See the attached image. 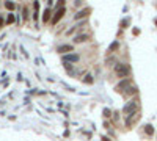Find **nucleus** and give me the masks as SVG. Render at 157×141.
I'll return each instance as SVG.
<instances>
[{
	"mask_svg": "<svg viewBox=\"0 0 157 141\" xmlns=\"http://www.w3.org/2000/svg\"><path fill=\"white\" fill-rule=\"evenodd\" d=\"M115 74H116V77H119V78L129 77V74H130L129 64H126V63H118V64L115 66Z\"/></svg>",
	"mask_w": 157,
	"mask_h": 141,
	"instance_id": "f257e3e1",
	"label": "nucleus"
},
{
	"mask_svg": "<svg viewBox=\"0 0 157 141\" xmlns=\"http://www.w3.org/2000/svg\"><path fill=\"white\" fill-rule=\"evenodd\" d=\"M137 108H138V102L137 100H129L124 105L123 111H124V114H132V113H135V111H137Z\"/></svg>",
	"mask_w": 157,
	"mask_h": 141,
	"instance_id": "f03ea898",
	"label": "nucleus"
},
{
	"mask_svg": "<svg viewBox=\"0 0 157 141\" xmlns=\"http://www.w3.org/2000/svg\"><path fill=\"white\" fill-rule=\"evenodd\" d=\"M129 86H130V78L124 77V78L121 80V82H119L118 85L115 86V90L118 91V92H123V91H126V90H127V88H129Z\"/></svg>",
	"mask_w": 157,
	"mask_h": 141,
	"instance_id": "7ed1b4c3",
	"label": "nucleus"
},
{
	"mask_svg": "<svg viewBox=\"0 0 157 141\" xmlns=\"http://www.w3.org/2000/svg\"><path fill=\"white\" fill-rule=\"evenodd\" d=\"M65 13H66V10H65V6L63 8H58L57 11H55V14H54V17H52V25H55V24L61 19L63 16H65Z\"/></svg>",
	"mask_w": 157,
	"mask_h": 141,
	"instance_id": "20e7f679",
	"label": "nucleus"
},
{
	"mask_svg": "<svg viewBox=\"0 0 157 141\" xmlns=\"http://www.w3.org/2000/svg\"><path fill=\"white\" fill-rule=\"evenodd\" d=\"M61 60H63V63H77L80 60V56L75 54H68V55H63Z\"/></svg>",
	"mask_w": 157,
	"mask_h": 141,
	"instance_id": "39448f33",
	"label": "nucleus"
},
{
	"mask_svg": "<svg viewBox=\"0 0 157 141\" xmlns=\"http://www.w3.org/2000/svg\"><path fill=\"white\" fill-rule=\"evenodd\" d=\"M74 47L71 44H63V46H58L57 47V52L58 54H68V52H72Z\"/></svg>",
	"mask_w": 157,
	"mask_h": 141,
	"instance_id": "423d86ee",
	"label": "nucleus"
},
{
	"mask_svg": "<svg viewBox=\"0 0 157 141\" xmlns=\"http://www.w3.org/2000/svg\"><path fill=\"white\" fill-rule=\"evenodd\" d=\"M90 13H91V10H90V8H85V10L79 11V13L75 14V19H82V17H86V16H90Z\"/></svg>",
	"mask_w": 157,
	"mask_h": 141,
	"instance_id": "0eeeda50",
	"label": "nucleus"
},
{
	"mask_svg": "<svg viewBox=\"0 0 157 141\" xmlns=\"http://www.w3.org/2000/svg\"><path fill=\"white\" fill-rule=\"evenodd\" d=\"M88 34H79V36H75V39H74V42L75 44H80V42H85V41H88Z\"/></svg>",
	"mask_w": 157,
	"mask_h": 141,
	"instance_id": "6e6552de",
	"label": "nucleus"
},
{
	"mask_svg": "<svg viewBox=\"0 0 157 141\" xmlns=\"http://www.w3.org/2000/svg\"><path fill=\"white\" fill-rule=\"evenodd\" d=\"M116 49H119V42H118V41H115V42L110 44V47H108V50H107V52H108V54H113Z\"/></svg>",
	"mask_w": 157,
	"mask_h": 141,
	"instance_id": "1a4fd4ad",
	"label": "nucleus"
},
{
	"mask_svg": "<svg viewBox=\"0 0 157 141\" xmlns=\"http://www.w3.org/2000/svg\"><path fill=\"white\" fill-rule=\"evenodd\" d=\"M50 19V10H44V14H43V22H47Z\"/></svg>",
	"mask_w": 157,
	"mask_h": 141,
	"instance_id": "9d476101",
	"label": "nucleus"
},
{
	"mask_svg": "<svg viewBox=\"0 0 157 141\" xmlns=\"http://www.w3.org/2000/svg\"><path fill=\"white\" fill-rule=\"evenodd\" d=\"M5 8L10 10V11H13V10L16 8V5H14L13 2H8V0H7V2H5Z\"/></svg>",
	"mask_w": 157,
	"mask_h": 141,
	"instance_id": "9b49d317",
	"label": "nucleus"
},
{
	"mask_svg": "<svg viewBox=\"0 0 157 141\" xmlns=\"http://www.w3.org/2000/svg\"><path fill=\"white\" fill-rule=\"evenodd\" d=\"M33 8H35V14H33V19H38V10H39V3L35 2L33 3Z\"/></svg>",
	"mask_w": 157,
	"mask_h": 141,
	"instance_id": "f8f14e48",
	"label": "nucleus"
},
{
	"mask_svg": "<svg viewBox=\"0 0 157 141\" xmlns=\"http://www.w3.org/2000/svg\"><path fill=\"white\" fill-rule=\"evenodd\" d=\"M144 132H146L148 135H152V133H154V128H152V126H151V124L144 126Z\"/></svg>",
	"mask_w": 157,
	"mask_h": 141,
	"instance_id": "ddd939ff",
	"label": "nucleus"
},
{
	"mask_svg": "<svg viewBox=\"0 0 157 141\" xmlns=\"http://www.w3.org/2000/svg\"><path fill=\"white\" fill-rule=\"evenodd\" d=\"M126 92H127V94H135V92H137V88H135V86H129Z\"/></svg>",
	"mask_w": 157,
	"mask_h": 141,
	"instance_id": "4468645a",
	"label": "nucleus"
},
{
	"mask_svg": "<svg viewBox=\"0 0 157 141\" xmlns=\"http://www.w3.org/2000/svg\"><path fill=\"white\" fill-rule=\"evenodd\" d=\"M14 22V16L13 14H8V17H7V24H13Z\"/></svg>",
	"mask_w": 157,
	"mask_h": 141,
	"instance_id": "2eb2a0df",
	"label": "nucleus"
},
{
	"mask_svg": "<svg viewBox=\"0 0 157 141\" xmlns=\"http://www.w3.org/2000/svg\"><path fill=\"white\" fill-rule=\"evenodd\" d=\"M104 116H105V118H110V116H112V111H110L108 108H105V110H104Z\"/></svg>",
	"mask_w": 157,
	"mask_h": 141,
	"instance_id": "dca6fc26",
	"label": "nucleus"
},
{
	"mask_svg": "<svg viewBox=\"0 0 157 141\" xmlns=\"http://www.w3.org/2000/svg\"><path fill=\"white\" fill-rule=\"evenodd\" d=\"M63 5H65V0H58V3H57V8H63Z\"/></svg>",
	"mask_w": 157,
	"mask_h": 141,
	"instance_id": "f3484780",
	"label": "nucleus"
},
{
	"mask_svg": "<svg viewBox=\"0 0 157 141\" xmlns=\"http://www.w3.org/2000/svg\"><path fill=\"white\" fill-rule=\"evenodd\" d=\"M85 83H93V78H91V75H86V78H85Z\"/></svg>",
	"mask_w": 157,
	"mask_h": 141,
	"instance_id": "a211bd4d",
	"label": "nucleus"
},
{
	"mask_svg": "<svg viewBox=\"0 0 157 141\" xmlns=\"http://www.w3.org/2000/svg\"><path fill=\"white\" fill-rule=\"evenodd\" d=\"M24 19H28V8H24Z\"/></svg>",
	"mask_w": 157,
	"mask_h": 141,
	"instance_id": "6ab92c4d",
	"label": "nucleus"
},
{
	"mask_svg": "<svg viewBox=\"0 0 157 141\" xmlns=\"http://www.w3.org/2000/svg\"><path fill=\"white\" fill-rule=\"evenodd\" d=\"M3 22H5V20H3V17H0V27L3 25Z\"/></svg>",
	"mask_w": 157,
	"mask_h": 141,
	"instance_id": "aec40b11",
	"label": "nucleus"
},
{
	"mask_svg": "<svg viewBox=\"0 0 157 141\" xmlns=\"http://www.w3.org/2000/svg\"><path fill=\"white\" fill-rule=\"evenodd\" d=\"M155 24H157V20H155Z\"/></svg>",
	"mask_w": 157,
	"mask_h": 141,
	"instance_id": "412c9836",
	"label": "nucleus"
}]
</instances>
